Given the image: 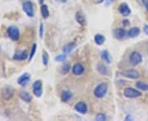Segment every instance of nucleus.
<instances>
[{
	"mask_svg": "<svg viewBox=\"0 0 148 121\" xmlns=\"http://www.w3.org/2000/svg\"><path fill=\"white\" fill-rule=\"evenodd\" d=\"M108 91V85L105 83L98 84L94 90V95L97 98H102L104 97Z\"/></svg>",
	"mask_w": 148,
	"mask_h": 121,
	"instance_id": "f257e3e1",
	"label": "nucleus"
},
{
	"mask_svg": "<svg viewBox=\"0 0 148 121\" xmlns=\"http://www.w3.org/2000/svg\"><path fill=\"white\" fill-rule=\"evenodd\" d=\"M22 9L24 11V12L27 14V16H29V17H33L35 15L34 5H33V3L30 0H27L23 3Z\"/></svg>",
	"mask_w": 148,
	"mask_h": 121,
	"instance_id": "f03ea898",
	"label": "nucleus"
},
{
	"mask_svg": "<svg viewBox=\"0 0 148 121\" xmlns=\"http://www.w3.org/2000/svg\"><path fill=\"white\" fill-rule=\"evenodd\" d=\"M8 37L10 38L13 41H17L19 39L20 37V31H19V29L15 26H12L8 27Z\"/></svg>",
	"mask_w": 148,
	"mask_h": 121,
	"instance_id": "7ed1b4c3",
	"label": "nucleus"
},
{
	"mask_svg": "<svg viewBox=\"0 0 148 121\" xmlns=\"http://www.w3.org/2000/svg\"><path fill=\"white\" fill-rule=\"evenodd\" d=\"M123 94L127 98H136V97L142 96V93L138 90L134 89H132V88H127L124 89Z\"/></svg>",
	"mask_w": 148,
	"mask_h": 121,
	"instance_id": "20e7f679",
	"label": "nucleus"
},
{
	"mask_svg": "<svg viewBox=\"0 0 148 121\" xmlns=\"http://www.w3.org/2000/svg\"><path fill=\"white\" fill-rule=\"evenodd\" d=\"M32 91H33V93L35 94L36 97H41V95L43 93V90L42 83H41L40 80H37L33 84V85H32Z\"/></svg>",
	"mask_w": 148,
	"mask_h": 121,
	"instance_id": "39448f33",
	"label": "nucleus"
},
{
	"mask_svg": "<svg viewBox=\"0 0 148 121\" xmlns=\"http://www.w3.org/2000/svg\"><path fill=\"white\" fill-rule=\"evenodd\" d=\"M130 63L133 66H137L138 64H140L143 62V57L142 55L138 52H133L131 53L130 57H129Z\"/></svg>",
	"mask_w": 148,
	"mask_h": 121,
	"instance_id": "423d86ee",
	"label": "nucleus"
},
{
	"mask_svg": "<svg viewBox=\"0 0 148 121\" xmlns=\"http://www.w3.org/2000/svg\"><path fill=\"white\" fill-rule=\"evenodd\" d=\"M122 75L124 77H127L128 79H137L140 77V74L139 72L135 70H124L122 72Z\"/></svg>",
	"mask_w": 148,
	"mask_h": 121,
	"instance_id": "0eeeda50",
	"label": "nucleus"
},
{
	"mask_svg": "<svg viewBox=\"0 0 148 121\" xmlns=\"http://www.w3.org/2000/svg\"><path fill=\"white\" fill-rule=\"evenodd\" d=\"M30 79H31V75L29 73H24V74H22L17 79V84H19V85H21L22 87H25V86H27L28 83L30 82Z\"/></svg>",
	"mask_w": 148,
	"mask_h": 121,
	"instance_id": "6e6552de",
	"label": "nucleus"
},
{
	"mask_svg": "<svg viewBox=\"0 0 148 121\" xmlns=\"http://www.w3.org/2000/svg\"><path fill=\"white\" fill-rule=\"evenodd\" d=\"M126 35H127V33L123 28H118L114 30V36L117 39H123L126 37Z\"/></svg>",
	"mask_w": 148,
	"mask_h": 121,
	"instance_id": "1a4fd4ad",
	"label": "nucleus"
},
{
	"mask_svg": "<svg viewBox=\"0 0 148 121\" xmlns=\"http://www.w3.org/2000/svg\"><path fill=\"white\" fill-rule=\"evenodd\" d=\"M119 13L121 14L122 16H129L130 13H131V9L127 6V3H123L120 4L119 7Z\"/></svg>",
	"mask_w": 148,
	"mask_h": 121,
	"instance_id": "9d476101",
	"label": "nucleus"
},
{
	"mask_svg": "<svg viewBox=\"0 0 148 121\" xmlns=\"http://www.w3.org/2000/svg\"><path fill=\"white\" fill-rule=\"evenodd\" d=\"M29 57L27 51H21L19 53H16L14 56H13V59L16 60V61H25L27 60V58Z\"/></svg>",
	"mask_w": 148,
	"mask_h": 121,
	"instance_id": "9b49d317",
	"label": "nucleus"
},
{
	"mask_svg": "<svg viewBox=\"0 0 148 121\" xmlns=\"http://www.w3.org/2000/svg\"><path fill=\"white\" fill-rule=\"evenodd\" d=\"M75 110L81 114H86L87 112V105L85 102H78L75 105Z\"/></svg>",
	"mask_w": 148,
	"mask_h": 121,
	"instance_id": "f8f14e48",
	"label": "nucleus"
},
{
	"mask_svg": "<svg viewBox=\"0 0 148 121\" xmlns=\"http://www.w3.org/2000/svg\"><path fill=\"white\" fill-rule=\"evenodd\" d=\"M84 66L81 63L75 64L73 66V73L75 75H80V74H82L84 72Z\"/></svg>",
	"mask_w": 148,
	"mask_h": 121,
	"instance_id": "ddd939ff",
	"label": "nucleus"
},
{
	"mask_svg": "<svg viewBox=\"0 0 148 121\" xmlns=\"http://www.w3.org/2000/svg\"><path fill=\"white\" fill-rule=\"evenodd\" d=\"M140 34V29L138 27H133L127 32V36L129 38H135Z\"/></svg>",
	"mask_w": 148,
	"mask_h": 121,
	"instance_id": "4468645a",
	"label": "nucleus"
},
{
	"mask_svg": "<svg viewBox=\"0 0 148 121\" xmlns=\"http://www.w3.org/2000/svg\"><path fill=\"white\" fill-rule=\"evenodd\" d=\"M75 17H76L77 21L79 23L81 26H85V25H86V19H85V16L81 11H77V12L76 13Z\"/></svg>",
	"mask_w": 148,
	"mask_h": 121,
	"instance_id": "2eb2a0df",
	"label": "nucleus"
},
{
	"mask_svg": "<svg viewBox=\"0 0 148 121\" xmlns=\"http://www.w3.org/2000/svg\"><path fill=\"white\" fill-rule=\"evenodd\" d=\"M20 97L27 102H30L32 101V96L27 91H21L20 93Z\"/></svg>",
	"mask_w": 148,
	"mask_h": 121,
	"instance_id": "dca6fc26",
	"label": "nucleus"
},
{
	"mask_svg": "<svg viewBox=\"0 0 148 121\" xmlns=\"http://www.w3.org/2000/svg\"><path fill=\"white\" fill-rule=\"evenodd\" d=\"M94 39H95V42L97 45H101V44H103L105 43V41H106V38H105V36L103 34H95Z\"/></svg>",
	"mask_w": 148,
	"mask_h": 121,
	"instance_id": "f3484780",
	"label": "nucleus"
},
{
	"mask_svg": "<svg viewBox=\"0 0 148 121\" xmlns=\"http://www.w3.org/2000/svg\"><path fill=\"white\" fill-rule=\"evenodd\" d=\"M40 11H41V15L44 19H47L49 16V7L47 5L43 4L40 7Z\"/></svg>",
	"mask_w": 148,
	"mask_h": 121,
	"instance_id": "a211bd4d",
	"label": "nucleus"
},
{
	"mask_svg": "<svg viewBox=\"0 0 148 121\" xmlns=\"http://www.w3.org/2000/svg\"><path fill=\"white\" fill-rule=\"evenodd\" d=\"M75 47H76V44H75L74 43H69V44H67V45L64 46L63 51H64V53H65L66 55H68L69 53H70L73 50L74 48H75Z\"/></svg>",
	"mask_w": 148,
	"mask_h": 121,
	"instance_id": "6ab92c4d",
	"label": "nucleus"
},
{
	"mask_svg": "<svg viewBox=\"0 0 148 121\" xmlns=\"http://www.w3.org/2000/svg\"><path fill=\"white\" fill-rule=\"evenodd\" d=\"M72 93L71 92H69V91H64L63 93H62V96H61V100L62 101H64V102H67L72 97Z\"/></svg>",
	"mask_w": 148,
	"mask_h": 121,
	"instance_id": "aec40b11",
	"label": "nucleus"
},
{
	"mask_svg": "<svg viewBox=\"0 0 148 121\" xmlns=\"http://www.w3.org/2000/svg\"><path fill=\"white\" fill-rule=\"evenodd\" d=\"M101 58L107 63H110L111 62L110 56V53H109V52L107 50H104L101 53Z\"/></svg>",
	"mask_w": 148,
	"mask_h": 121,
	"instance_id": "412c9836",
	"label": "nucleus"
},
{
	"mask_svg": "<svg viewBox=\"0 0 148 121\" xmlns=\"http://www.w3.org/2000/svg\"><path fill=\"white\" fill-rule=\"evenodd\" d=\"M3 97H4L5 99L8 100V99H10L11 97L13 96V91L11 90L10 89H5L3 90Z\"/></svg>",
	"mask_w": 148,
	"mask_h": 121,
	"instance_id": "4be33fe9",
	"label": "nucleus"
},
{
	"mask_svg": "<svg viewBox=\"0 0 148 121\" xmlns=\"http://www.w3.org/2000/svg\"><path fill=\"white\" fill-rule=\"evenodd\" d=\"M97 70H98V71H99V73L101 74H108V69L107 67H106L104 65H102V64H99L98 66H97Z\"/></svg>",
	"mask_w": 148,
	"mask_h": 121,
	"instance_id": "5701e85b",
	"label": "nucleus"
},
{
	"mask_svg": "<svg viewBox=\"0 0 148 121\" xmlns=\"http://www.w3.org/2000/svg\"><path fill=\"white\" fill-rule=\"evenodd\" d=\"M136 87L139 89L143 90V91H148V84L146 83H143L142 81H139L136 84Z\"/></svg>",
	"mask_w": 148,
	"mask_h": 121,
	"instance_id": "b1692460",
	"label": "nucleus"
},
{
	"mask_svg": "<svg viewBox=\"0 0 148 121\" xmlns=\"http://www.w3.org/2000/svg\"><path fill=\"white\" fill-rule=\"evenodd\" d=\"M70 68H71V66H70V65L68 63H64L63 66H62V67H61V73L64 74H68L69 72V70H70Z\"/></svg>",
	"mask_w": 148,
	"mask_h": 121,
	"instance_id": "393cba45",
	"label": "nucleus"
},
{
	"mask_svg": "<svg viewBox=\"0 0 148 121\" xmlns=\"http://www.w3.org/2000/svg\"><path fill=\"white\" fill-rule=\"evenodd\" d=\"M49 55H48L47 52H45V51H44L43 52V54H42V62H43V64L45 66H48V63H49Z\"/></svg>",
	"mask_w": 148,
	"mask_h": 121,
	"instance_id": "a878e982",
	"label": "nucleus"
},
{
	"mask_svg": "<svg viewBox=\"0 0 148 121\" xmlns=\"http://www.w3.org/2000/svg\"><path fill=\"white\" fill-rule=\"evenodd\" d=\"M36 47L37 45L36 43H34L33 45H32V51H31V53H30V55H29V58H28V60H29V62H31L32 60V58L34 57V55L36 54Z\"/></svg>",
	"mask_w": 148,
	"mask_h": 121,
	"instance_id": "bb28decb",
	"label": "nucleus"
},
{
	"mask_svg": "<svg viewBox=\"0 0 148 121\" xmlns=\"http://www.w3.org/2000/svg\"><path fill=\"white\" fill-rule=\"evenodd\" d=\"M107 120V117L103 113H99L95 116V120L98 121H106Z\"/></svg>",
	"mask_w": 148,
	"mask_h": 121,
	"instance_id": "cd10ccee",
	"label": "nucleus"
},
{
	"mask_svg": "<svg viewBox=\"0 0 148 121\" xmlns=\"http://www.w3.org/2000/svg\"><path fill=\"white\" fill-rule=\"evenodd\" d=\"M67 58V55L64 53V54H60V55H58L56 57H55V60L57 62H64Z\"/></svg>",
	"mask_w": 148,
	"mask_h": 121,
	"instance_id": "c85d7f7f",
	"label": "nucleus"
},
{
	"mask_svg": "<svg viewBox=\"0 0 148 121\" xmlns=\"http://www.w3.org/2000/svg\"><path fill=\"white\" fill-rule=\"evenodd\" d=\"M43 31H44V26H43L42 23H40V37H43Z\"/></svg>",
	"mask_w": 148,
	"mask_h": 121,
	"instance_id": "c756f323",
	"label": "nucleus"
},
{
	"mask_svg": "<svg viewBox=\"0 0 148 121\" xmlns=\"http://www.w3.org/2000/svg\"><path fill=\"white\" fill-rule=\"evenodd\" d=\"M143 3L145 6V7H146V9L148 11V0H143Z\"/></svg>",
	"mask_w": 148,
	"mask_h": 121,
	"instance_id": "7c9ffc66",
	"label": "nucleus"
},
{
	"mask_svg": "<svg viewBox=\"0 0 148 121\" xmlns=\"http://www.w3.org/2000/svg\"><path fill=\"white\" fill-rule=\"evenodd\" d=\"M143 30H144V33H145L147 35H148V26L147 25H145V26H144V29H143Z\"/></svg>",
	"mask_w": 148,
	"mask_h": 121,
	"instance_id": "2f4dec72",
	"label": "nucleus"
},
{
	"mask_svg": "<svg viewBox=\"0 0 148 121\" xmlns=\"http://www.w3.org/2000/svg\"><path fill=\"white\" fill-rule=\"evenodd\" d=\"M133 120V118H132V116H131L130 115H128V116L125 118V120Z\"/></svg>",
	"mask_w": 148,
	"mask_h": 121,
	"instance_id": "473e14b6",
	"label": "nucleus"
},
{
	"mask_svg": "<svg viewBox=\"0 0 148 121\" xmlns=\"http://www.w3.org/2000/svg\"><path fill=\"white\" fill-rule=\"evenodd\" d=\"M57 2H59V3H66L68 0H56Z\"/></svg>",
	"mask_w": 148,
	"mask_h": 121,
	"instance_id": "72a5a7b5",
	"label": "nucleus"
},
{
	"mask_svg": "<svg viewBox=\"0 0 148 121\" xmlns=\"http://www.w3.org/2000/svg\"><path fill=\"white\" fill-rule=\"evenodd\" d=\"M39 2H40V4H42L43 3H44V0H39Z\"/></svg>",
	"mask_w": 148,
	"mask_h": 121,
	"instance_id": "f704fd0d",
	"label": "nucleus"
},
{
	"mask_svg": "<svg viewBox=\"0 0 148 121\" xmlns=\"http://www.w3.org/2000/svg\"><path fill=\"white\" fill-rule=\"evenodd\" d=\"M110 2H112V1H113V0H110Z\"/></svg>",
	"mask_w": 148,
	"mask_h": 121,
	"instance_id": "c9c22d12",
	"label": "nucleus"
}]
</instances>
